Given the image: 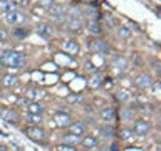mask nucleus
<instances>
[{
    "instance_id": "1",
    "label": "nucleus",
    "mask_w": 161,
    "mask_h": 151,
    "mask_svg": "<svg viewBox=\"0 0 161 151\" xmlns=\"http://www.w3.org/2000/svg\"><path fill=\"white\" fill-rule=\"evenodd\" d=\"M65 27L69 30H72V32H79L80 29H82L84 25V12L80 10V7H72L67 10V14H65Z\"/></svg>"
},
{
    "instance_id": "2",
    "label": "nucleus",
    "mask_w": 161,
    "mask_h": 151,
    "mask_svg": "<svg viewBox=\"0 0 161 151\" xmlns=\"http://www.w3.org/2000/svg\"><path fill=\"white\" fill-rule=\"evenodd\" d=\"M0 64L5 67H12V69H20L25 64V55L17 50H5L0 55Z\"/></svg>"
},
{
    "instance_id": "3",
    "label": "nucleus",
    "mask_w": 161,
    "mask_h": 151,
    "mask_svg": "<svg viewBox=\"0 0 161 151\" xmlns=\"http://www.w3.org/2000/svg\"><path fill=\"white\" fill-rule=\"evenodd\" d=\"M65 14H67V8L64 7V5H60V3H52L49 7V15H50V19L54 20V22H64V19H65Z\"/></svg>"
},
{
    "instance_id": "4",
    "label": "nucleus",
    "mask_w": 161,
    "mask_h": 151,
    "mask_svg": "<svg viewBox=\"0 0 161 151\" xmlns=\"http://www.w3.org/2000/svg\"><path fill=\"white\" fill-rule=\"evenodd\" d=\"M5 20H7V24L10 25H22L25 24V20H27V17H25V14H22L20 10H10V12L5 14Z\"/></svg>"
},
{
    "instance_id": "5",
    "label": "nucleus",
    "mask_w": 161,
    "mask_h": 151,
    "mask_svg": "<svg viewBox=\"0 0 161 151\" xmlns=\"http://www.w3.org/2000/svg\"><path fill=\"white\" fill-rule=\"evenodd\" d=\"M134 86L139 89H149L153 86V79H151V76L148 72H141L134 77Z\"/></svg>"
},
{
    "instance_id": "6",
    "label": "nucleus",
    "mask_w": 161,
    "mask_h": 151,
    "mask_svg": "<svg viewBox=\"0 0 161 151\" xmlns=\"http://www.w3.org/2000/svg\"><path fill=\"white\" fill-rule=\"evenodd\" d=\"M0 116H2L3 121H7L10 124H17L20 121V116L17 111H14L12 108H2L0 109Z\"/></svg>"
},
{
    "instance_id": "7",
    "label": "nucleus",
    "mask_w": 161,
    "mask_h": 151,
    "mask_svg": "<svg viewBox=\"0 0 161 151\" xmlns=\"http://www.w3.org/2000/svg\"><path fill=\"white\" fill-rule=\"evenodd\" d=\"M89 49L92 50V52H96V54H108V50H109L108 44H106L103 39H99V37H96V39L91 40V42H89Z\"/></svg>"
},
{
    "instance_id": "8",
    "label": "nucleus",
    "mask_w": 161,
    "mask_h": 151,
    "mask_svg": "<svg viewBox=\"0 0 161 151\" xmlns=\"http://www.w3.org/2000/svg\"><path fill=\"white\" fill-rule=\"evenodd\" d=\"M25 133H27V136L34 141H44L45 139L44 131H42V128H39V126H29V128L25 129Z\"/></svg>"
},
{
    "instance_id": "9",
    "label": "nucleus",
    "mask_w": 161,
    "mask_h": 151,
    "mask_svg": "<svg viewBox=\"0 0 161 151\" xmlns=\"http://www.w3.org/2000/svg\"><path fill=\"white\" fill-rule=\"evenodd\" d=\"M149 123L148 121H144V119H138L134 123L133 126V133L134 134H138V136H144V134H148V131H149Z\"/></svg>"
},
{
    "instance_id": "10",
    "label": "nucleus",
    "mask_w": 161,
    "mask_h": 151,
    "mask_svg": "<svg viewBox=\"0 0 161 151\" xmlns=\"http://www.w3.org/2000/svg\"><path fill=\"white\" fill-rule=\"evenodd\" d=\"M70 116L67 113H55L54 114V124L57 126V128H67L70 124Z\"/></svg>"
},
{
    "instance_id": "11",
    "label": "nucleus",
    "mask_w": 161,
    "mask_h": 151,
    "mask_svg": "<svg viewBox=\"0 0 161 151\" xmlns=\"http://www.w3.org/2000/svg\"><path fill=\"white\" fill-rule=\"evenodd\" d=\"M80 144H82V148L86 149H94V148H97L99 146V141L96 136H91V134H86L82 139H80Z\"/></svg>"
},
{
    "instance_id": "12",
    "label": "nucleus",
    "mask_w": 161,
    "mask_h": 151,
    "mask_svg": "<svg viewBox=\"0 0 161 151\" xmlns=\"http://www.w3.org/2000/svg\"><path fill=\"white\" fill-rule=\"evenodd\" d=\"M111 67L116 69L118 72H123V70H126V67H128V60L124 57H121V55H116V57H113V60H111Z\"/></svg>"
},
{
    "instance_id": "13",
    "label": "nucleus",
    "mask_w": 161,
    "mask_h": 151,
    "mask_svg": "<svg viewBox=\"0 0 161 151\" xmlns=\"http://www.w3.org/2000/svg\"><path fill=\"white\" fill-rule=\"evenodd\" d=\"M69 133H72V134H86V124L82 123V121H75V123H70L69 126Z\"/></svg>"
},
{
    "instance_id": "14",
    "label": "nucleus",
    "mask_w": 161,
    "mask_h": 151,
    "mask_svg": "<svg viewBox=\"0 0 161 151\" xmlns=\"http://www.w3.org/2000/svg\"><path fill=\"white\" fill-rule=\"evenodd\" d=\"M62 49L67 50L69 54H77L79 52V45L74 42V40H65V42H62Z\"/></svg>"
},
{
    "instance_id": "15",
    "label": "nucleus",
    "mask_w": 161,
    "mask_h": 151,
    "mask_svg": "<svg viewBox=\"0 0 161 151\" xmlns=\"http://www.w3.org/2000/svg\"><path fill=\"white\" fill-rule=\"evenodd\" d=\"M17 77H15L14 74H5L3 77H2V86L3 87H14L15 84H17Z\"/></svg>"
},
{
    "instance_id": "16",
    "label": "nucleus",
    "mask_w": 161,
    "mask_h": 151,
    "mask_svg": "<svg viewBox=\"0 0 161 151\" xmlns=\"http://www.w3.org/2000/svg\"><path fill=\"white\" fill-rule=\"evenodd\" d=\"M27 109H29V114H42V106L35 101H29L27 103Z\"/></svg>"
},
{
    "instance_id": "17",
    "label": "nucleus",
    "mask_w": 161,
    "mask_h": 151,
    "mask_svg": "<svg viewBox=\"0 0 161 151\" xmlns=\"http://www.w3.org/2000/svg\"><path fill=\"white\" fill-rule=\"evenodd\" d=\"M62 141H64L65 144H70V146H74V144L80 143V136L69 133V134H64V136H62Z\"/></svg>"
},
{
    "instance_id": "18",
    "label": "nucleus",
    "mask_w": 161,
    "mask_h": 151,
    "mask_svg": "<svg viewBox=\"0 0 161 151\" xmlns=\"http://www.w3.org/2000/svg\"><path fill=\"white\" fill-rule=\"evenodd\" d=\"M87 30H89L91 34H99L101 32V27H99L97 20H96V19H89L87 20Z\"/></svg>"
},
{
    "instance_id": "19",
    "label": "nucleus",
    "mask_w": 161,
    "mask_h": 151,
    "mask_svg": "<svg viewBox=\"0 0 161 151\" xmlns=\"http://www.w3.org/2000/svg\"><path fill=\"white\" fill-rule=\"evenodd\" d=\"M101 118H103L104 121H111L114 118V111L113 108H109V106H106V108L101 109Z\"/></svg>"
},
{
    "instance_id": "20",
    "label": "nucleus",
    "mask_w": 161,
    "mask_h": 151,
    "mask_svg": "<svg viewBox=\"0 0 161 151\" xmlns=\"http://www.w3.org/2000/svg\"><path fill=\"white\" fill-rule=\"evenodd\" d=\"M15 5L12 2H8V0H3V2H0V14L5 15L7 12H10V10H14Z\"/></svg>"
},
{
    "instance_id": "21",
    "label": "nucleus",
    "mask_w": 161,
    "mask_h": 151,
    "mask_svg": "<svg viewBox=\"0 0 161 151\" xmlns=\"http://www.w3.org/2000/svg\"><path fill=\"white\" fill-rule=\"evenodd\" d=\"M101 79H103V77H101V74L97 72V70H96L94 76H92V77H91V81H89V84L92 86V87H97V86L103 84V82H101Z\"/></svg>"
},
{
    "instance_id": "22",
    "label": "nucleus",
    "mask_w": 161,
    "mask_h": 151,
    "mask_svg": "<svg viewBox=\"0 0 161 151\" xmlns=\"http://www.w3.org/2000/svg\"><path fill=\"white\" fill-rule=\"evenodd\" d=\"M40 121H42V116L40 114H29L27 116V123H30L32 126H37Z\"/></svg>"
},
{
    "instance_id": "23",
    "label": "nucleus",
    "mask_w": 161,
    "mask_h": 151,
    "mask_svg": "<svg viewBox=\"0 0 161 151\" xmlns=\"http://www.w3.org/2000/svg\"><path fill=\"white\" fill-rule=\"evenodd\" d=\"M42 96H44V91H37V89L27 91V98H30V99H37V98H42Z\"/></svg>"
},
{
    "instance_id": "24",
    "label": "nucleus",
    "mask_w": 161,
    "mask_h": 151,
    "mask_svg": "<svg viewBox=\"0 0 161 151\" xmlns=\"http://www.w3.org/2000/svg\"><path fill=\"white\" fill-rule=\"evenodd\" d=\"M116 32H118V35L121 39H129L131 37V32L126 27H118V30H116Z\"/></svg>"
},
{
    "instance_id": "25",
    "label": "nucleus",
    "mask_w": 161,
    "mask_h": 151,
    "mask_svg": "<svg viewBox=\"0 0 161 151\" xmlns=\"http://www.w3.org/2000/svg\"><path fill=\"white\" fill-rule=\"evenodd\" d=\"M39 34H40V35H45V37H49V35L52 34V29H50L49 25H40V27H39Z\"/></svg>"
},
{
    "instance_id": "26",
    "label": "nucleus",
    "mask_w": 161,
    "mask_h": 151,
    "mask_svg": "<svg viewBox=\"0 0 161 151\" xmlns=\"http://www.w3.org/2000/svg\"><path fill=\"white\" fill-rule=\"evenodd\" d=\"M119 138H121V139H129V138H131V129L123 128V129L119 131Z\"/></svg>"
},
{
    "instance_id": "27",
    "label": "nucleus",
    "mask_w": 161,
    "mask_h": 151,
    "mask_svg": "<svg viewBox=\"0 0 161 151\" xmlns=\"http://www.w3.org/2000/svg\"><path fill=\"white\" fill-rule=\"evenodd\" d=\"M55 151H75V148H72L70 144H59L57 148H55Z\"/></svg>"
},
{
    "instance_id": "28",
    "label": "nucleus",
    "mask_w": 161,
    "mask_h": 151,
    "mask_svg": "<svg viewBox=\"0 0 161 151\" xmlns=\"http://www.w3.org/2000/svg\"><path fill=\"white\" fill-rule=\"evenodd\" d=\"M67 101H69V103H77V101H82V96H80V94H77V96H69Z\"/></svg>"
},
{
    "instance_id": "29",
    "label": "nucleus",
    "mask_w": 161,
    "mask_h": 151,
    "mask_svg": "<svg viewBox=\"0 0 161 151\" xmlns=\"http://www.w3.org/2000/svg\"><path fill=\"white\" fill-rule=\"evenodd\" d=\"M14 5H19V7H24V5L29 3V0H10Z\"/></svg>"
},
{
    "instance_id": "30",
    "label": "nucleus",
    "mask_w": 161,
    "mask_h": 151,
    "mask_svg": "<svg viewBox=\"0 0 161 151\" xmlns=\"http://www.w3.org/2000/svg\"><path fill=\"white\" fill-rule=\"evenodd\" d=\"M40 5H44V7H50V5L54 3V0H39Z\"/></svg>"
},
{
    "instance_id": "31",
    "label": "nucleus",
    "mask_w": 161,
    "mask_h": 151,
    "mask_svg": "<svg viewBox=\"0 0 161 151\" xmlns=\"http://www.w3.org/2000/svg\"><path fill=\"white\" fill-rule=\"evenodd\" d=\"M103 133H104V138H109L111 133H113V129H111V128H104V129H103Z\"/></svg>"
},
{
    "instance_id": "32",
    "label": "nucleus",
    "mask_w": 161,
    "mask_h": 151,
    "mask_svg": "<svg viewBox=\"0 0 161 151\" xmlns=\"http://www.w3.org/2000/svg\"><path fill=\"white\" fill-rule=\"evenodd\" d=\"M27 34H29L27 30H15V35H19V37H25Z\"/></svg>"
},
{
    "instance_id": "33",
    "label": "nucleus",
    "mask_w": 161,
    "mask_h": 151,
    "mask_svg": "<svg viewBox=\"0 0 161 151\" xmlns=\"http://www.w3.org/2000/svg\"><path fill=\"white\" fill-rule=\"evenodd\" d=\"M7 39V32L5 30H0V40H5Z\"/></svg>"
},
{
    "instance_id": "34",
    "label": "nucleus",
    "mask_w": 161,
    "mask_h": 151,
    "mask_svg": "<svg viewBox=\"0 0 161 151\" xmlns=\"http://www.w3.org/2000/svg\"><path fill=\"white\" fill-rule=\"evenodd\" d=\"M104 87H113V82H111V79H106V82H104Z\"/></svg>"
},
{
    "instance_id": "35",
    "label": "nucleus",
    "mask_w": 161,
    "mask_h": 151,
    "mask_svg": "<svg viewBox=\"0 0 161 151\" xmlns=\"http://www.w3.org/2000/svg\"><path fill=\"white\" fill-rule=\"evenodd\" d=\"M0 151H8L7 146H3V144H0Z\"/></svg>"
},
{
    "instance_id": "36",
    "label": "nucleus",
    "mask_w": 161,
    "mask_h": 151,
    "mask_svg": "<svg viewBox=\"0 0 161 151\" xmlns=\"http://www.w3.org/2000/svg\"><path fill=\"white\" fill-rule=\"evenodd\" d=\"M103 151H111V149H103Z\"/></svg>"
}]
</instances>
